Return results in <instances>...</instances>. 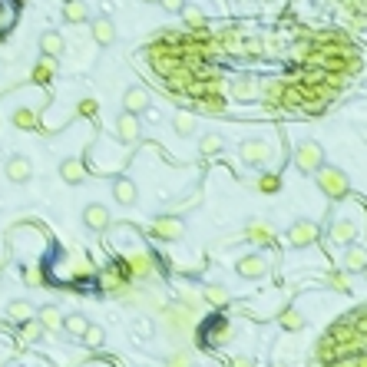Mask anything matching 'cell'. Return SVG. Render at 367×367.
Returning <instances> with one entry per match:
<instances>
[{"mask_svg": "<svg viewBox=\"0 0 367 367\" xmlns=\"http://www.w3.org/2000/svg\"><path fill=\"white\" fill-rule=\"evenodd\" d=\"M113 195H116L119 206H136V199H139V185L132 182V179H116Z\"/></svg>", "mask_w": 367, "mask_h": 367, "instance_id": "cell-21", "label": "cell"}, {"mask_svg": "<svg viewBox=\"0 0 367 367\" xmlns=\"http://www.w3.org/2000/svg\"><path fill=\"white\" fill-rule=\"evenodd\" d=\"M328 238H331V245H335V249H347V245H354L357 225L351 222V218H337L335 225H331V232H328Z\"/></svg>", "mask_w": 367, "mask_h": 367, "instance_id": "cell-11", "label": "cell"}, {"mask_svg": "<svg viewBox=\"0 0 367 367\" xmlns=\"http://www.w3.org/2000/svg\"><path fill=\"white\" fill-rule=\"evenodd\" d=\"M275 238H278V232L265 218H249L245 228H242V242H251V245H271Z\"/></svg>", "mask_w": 367, "mask_h": 367, "instance_id": "cell-6", "label": "cell"}, {"mask_svg": "<svg viewBox=\"0 0 367 367\" xmlns=\"http://www.w3.org/2000/svg\"><path fill=\"white\" fill-rule=\"evenodd\" d=\"M225 149V139H222V136H218V132H206V136H202V139H199V152H202V156H218V152Z\"/></svg>", "mask_w": 367, "mask_h": 367, "instance_id": "cell-32", "label": "cell"}, {"mask_svg": "<svg viewBox=\"0 0 367 367\" xmlns=\"http://www.w3.org/2000/svg\"><path fill=\"white\" fill-rule=\"evenodd\" d=\"M63 20L66 23L89 20V4H87V0H63Z\"/></svg>", "mask_w": 367, "mask_h": 367, "instance_id": "cell-23", "label": "cell"}, {"mask_svg": "<svg viewBox=\"0 0 367 367\" xmlns=\"http://www.w3.org/2000/svg\"><path fill=\"white\" fill-rule=\"evenodd\" d=\"M146 4H159V0H146Z\"/></svg>", "mask_w": 367, "mask_h": 367, "instance_id": "cell-45", "label": "cell"}, {"mask_svg": "<svg viewBox=\"0 0 367 367\" xmlns=\"http://www.w3.org/2000/svg\"><path fill=\"white\" fill-rule=\"evenodd\" d=\"M149 235L159 238V242H179L185 235V222L179 216H169V212H162L149 222Z\"/></svg>", "mask_w": 367, "mask_h": 367, "instance_id": "cell-3", "label": "cell"}, {"mask_svg": "<svg viewBox=\"0 0 367 367\" xmlns=\"http://www.w3.org/2000/svg\"><path fill=\"white\" fill-rule=\"evenodd\" d=\"M76 113H80V116H87V119H97L99 116V103L93 97L80 99V103H76Z\"/></svg>", "mask_w": 367, "mask_h": 367, "instance_id": "cell-38", "label": "cell"}, {"mask_svg": "<svg viewBox=\"0 0 367 367\" xmlns=\"http://www.w3.org/2000/svg\"><path fill=\"white\" fill-rule=\"evenodd\" d=\"M126 275L136 281H149L156 275V259L149 251H130L126 255Z\"/></svg>", "mask_w": 367, "mask_h": 367, "instance_id": "cell-7", "label": "cell"}, {"mask_svg": "<svg viewBox=\"0 0 367 367\" xmlns=\"http://www.w3.org/2000/svg\"><path fill=\"white\" fill-rule=\"evenodd\" d=\"M80 341H83V344H87L89 351H97V347L106 344V331H103L99 324H89V328H87V335L80 337Z\"/></svg>", "mask_w": 367, "mask_h": 367, "instance_id": "cell-36", "label": "cell"}, {"mask_svg": "<svg viewBox=\"0 0 367 367\" xmlns=\"http://www.w3.org/2000/svg\"><path fill=\"white\" fill-rule=\"evenodd\" d=\"M271 156V146L265 139H245L238 142V159L245 162V166H265Z\"/></svg>", "mask_w": 367, "mask_h": 367, "instance_id": "cell-8", "label": "cell"}, {"mask_svg": "<svg viewBox=\"0 0 367 367\" xmlns=\"http://www.w3.org/2000/svg\"><path fill=\"white\" fill-rule=\"evenodd\" d=\"M347 7H351V11H357V13H364V17H367V0H347Z\"/></svg>", "mask_w": 367, "mask_h": 367, "instance_id": "cell-40", "label": "cell"}, {"mask_svg": "<svg viewBox=\"0 0 367 367\" xmlns=\"http://www.w3.org/2000/svg\"><path fill=\"white\" fill-rule=\"evenodd\" d=\"M30 175H33V166L27 156H13L11 162H7V179H11L13 185H23V182H30Z\"/></svg>", "mask_w": 367, "mask_h": 367, "instance_id": "cell-15", "label": "cell"}, {"mask_svg": "<svg viewBox=\"0 0 367 367\" xmlns=\"http://www.w3.org/2000/svg\"><path fill=\"white\" fill-rule=\"evenodd\" d=\"M199 109L209 113V116H222V113L228 109V103H225L222 93H206V97H199Z\"/></svg>", "mask_w": 367, "mask_h": 367, "instance_id": "cell-27", "label": "cell"}, {"mask_svg": "<svg viewBox=\"0 0 367 367\" xmlns=\"http://www.w3.org/2000/svg\"><path fill=\"white\" fill-rule=\"evenodd\" d=\"M341 268H344L347 275H361V271L367 268V249H361V245H347L344 259H341Z\"/></svg>", "mask_w": 367, "mask_h": 367, "instance_id": "cell-14", "label": "cell"}, {"mask_svg": "<svg viewBox=\"0 0 367 367\" xmlns=\"http://www.w3.org/2000/svg\"><path fill=\"white\" fill-rule=\"evenodd\" d=\"M361 275H364V281H367V268H364V271H361Z\"/></svg>", "mask_w": 367, "mask_h": 367, "instance_id": "cell-43", "label": "cell"}, {"mask_svg": "<svg viewBox=\"0 0 367 367\" xmlns=\"http://www.w3.org/2000/svg\"><path fill=\"white\" fill-rule=\"evenodd\" d=\"M228 89H232V97L242 99V103H249L261 93V80L259 76H235V80H228Z\"/></svg>", "mask_w": 367, "mask_h": 367, "instance_id": "cell-10", "label": "cell"}, {"mask_svg": "<svg viewBox=\"0 0 367 367\" xmlns=\"http://www.w3.org/2000/svg\"><path fill=\"white\" fill-rule=\"evenodd\" d=\"M116 139L126 142V146H136V142L142 139L139 116H132V113H119V119H116Z\"/></svg>", "mask_w": 367, "mask_h": 367, "instance_id": "cell-9", "label": "cell"}, {"mask_svg": "<svg viewBox=\"0 0 367 367\" xmlns=\"http://www.w3.org/2000/svg\"><path fill=\"white\" fill-rule=\"evenodd\" d=\"M87 328H89L87 314H66V318H63V331L70 337H83V335H87Z\"/></svg>", "mask_w": 367, "mask_h": 367, "instance_id": "cell-28", "label": "cell"}, {"mask_svg": "<svg viewBox=\"0 0 367 367\" xmlns=\"http://www.w3.org/2000/svg\"><path fill=\"white\" fill-rule=\"evenodd\" d=\"M23 285H27V288H33V292H40V288L46 285L44 268H40V265H27V268H23Z\"/></svg>", "mask_w": 367, "mask_h": 367, "instance_id": "cell-34", "label": "cell"}, {"mask_svg": "<svg viewBox=\"0 0 367 367\" xmlns=\"http://www.w3.org/2000/svg\"><path fill=\"white\" fill-rule=\"evenodd\" d=\"M30 76H33V83H50V80L56 76V60H50V56H40V60L33 63Z\"/></svg>", "mask_w": 367, "mask_h": 367, "instance_id": "cell-25", "label": "cell"}, {"mask_svg": "<svg viewBox=\"0 0 367 367\" xmlns=\"http://www.w3.org/2000/svg\"><path fill=\"white\" fill-rule=\"evenodd\" d=\"M268 259L261 255V251H251V255H242V259L235 261V275L238 278H245V281H259L268 275Z\"/></svg>", "mask_w": 367, "mask_h": 367, "instance_id": "cell-5", "label": "cell"}, {"mask_svg": "<svg viewBox=\"0 0 367 367\" xmlns=\"http://www.w3.org/2000/svg\"><path fill=\"white\" fill-rule=\"evenodd\" d=\"M232 367H255V364H251L249 357H235V361H232Z\"/></svg>", "mask_w": 367, "mask_h": 367, "instance_id": "cell-42", "label": "cell"}, {"mask_svg": "<svg viewBox=\"0 0 367 367\" xmlns=\"http://www.w3.org/2000/svg\"><path fill=\"white\" fill-rule=\"evenodd\" d=\"M255 192H261V195L281 192V175L278 173H261L259 179H255Z\"/></svg>", "mask_w": 367, "mask_h": 367, "instance_id": "cell-30", "label": "cell"}, {"mask_svg": "<svg viewBox=\"0 0 367 367\" xmlns=\"http://www.w3.org/2000/svg\"><path fill=\"white\" fill-rule=\"evenodd\" d=\"M11 123H13V126H17L20 132H37V130H40V116H37L30 106H17V109H13Z\"/></svg>", "mask_w": 367, "mask_h": 367, "instance_id": "cell-19", "label": "cell"}, {"mask_svg": "<svg viewBox=\"0 0 367 367\" xmlns=\"http://www.w3.org/2000/svg\"><path fill=\"white\" fill-rule=\"evenodd\" d=\"M314 175H318V189H321L331 202H341V199L351 195V179H347L344 169H337V166H321Z\"/></svg>", "mask_w": 367, "mask_h": 367, "instance_id": "cell-1", "label": "cell"}, {"mask_svg": "<svg viewBox=\"0 0 367 367\" xmlns=\"http://www.w3.org/2000/svg\"><path fill=\"white\" fill-rule=\"evenodd\" d=\"M60 175H63L66 185H83V179H87V162L83 159H63Z\"/></svg>", "mask_w": 367, "mask_h": 367, "instance_id": "cell-18", "label": "cell"}, {"mask_svg": "<svg viewBox=\"0 0 367 367\" xmlns=\"http://www.w3.org/2000/svg\"><path fill=\"white\" fill-rule=\"evenodd\" d=\"M152 106L149 93L142 87H130L126 93H123V113H132V116H139V113H146V109Z\"/></svg>", "mask_w": 367, "mask_h": 367, "instance_id": "cell-13", "label": "cell"}, {"mask_svg": "<svg viewBox=\"0 0 367 367\" xmlns=\"http://www.w3.org/2000/svg\"><path fill=\"white\" fill-rule=\"evenodd\" d=\"M136 328H139V335H142V337H149V335H152V324L146 321V318H142V321L136 324Z\"/></svg>", "mask_w": 367, "mask_h": 367, "instance_id": "cell-41", "label": "cell"}, {"mask_svg": "<svg viewBox=\"0 0 367 367\" xmlns=\"http://www.w3.org/2000/svg\"><path fill=\"white\" fill-rule=\"evenodd\" d=\"M275 367H292V364H275Z\"/></svg>", "mask_w": 367, "mask_h": 367, "instance_id": "cell-44", "label": "cell"}, {"mask_svg": "<svg viewBox=\"0 0 367 367\" xmlns=\"http://www.w3.org/2000/svg\"><path fill=\"white\" fill-rule=\"evenodd\" d=\"M292 162H294V169H298V173L314 175V173H318V169L324 166V149H321V142H314V139L298 142V146H294Z\"/></svg>", "mask_w": 367, "mask_h": 367, "instance_id": "cell-2", "label": "cell"}, {"mask_svg": "<svg viewBox=\"0 0 367 367\" xmlns=\"http://www.w3.org/2000/svg\"><path fill=\"white\" fill-rule=\"evenodd\" d=\"M182 20H185V30H202V27H209L206 13L199 11L195 4H185L182 7Z\"/></svg>", "mask_w": 367, "mask_h": 367, "instance_id": "cell-29", "label": "cell"}, {"mask_svg": "<svg viewBox=\"0 0 367 367\" xmlns=\"http://www.w3.org/2000/svg\"><path fill=\"white\" fill-rule=\"evenodd\" d=\"M162 367H195V354L189 351V347H179V351H173V354L166 357V364Z\"/></svg>", "mask_w": 367, "mask_h": 367, "instance_id": "cell-35", "label": "cell"}, {"mask_svg": "<svg viewBox=\"0 0 367 367\" xmlns=\"http://www.w3.org/2000/svg\"><path fill=\"white\" fill-rule=\"evenodd\" d=\"M7 318H11L13 324H23V321H30V318H37V311H33V304H30V301L17 298V301L7 304Z\"/></svg>", "mask_w": 367, "mask_h": 367, "instance_id": "cell-26", "label": "cell"}, {"mask_svg": "<svg viewBox=\"0 0 367 367\" xmlns=\"http://www.w3.org/2000/svg\"><path fill=\"white\" fill-rule=\"evenodd\" d=\"M173 130L179 132V136H192V132H195V116H192V113H185V109H182V113H175Z\"/></svg>", "mask_w": 367, "mask_h": 367, "instance_id": "cell-37", "label": "cell"}, {"mask_svg": "<svg viewBox=\"0 0 367 367\" xmlns=\"http://www.w3.org/2000/svg\"><path fill=\"white\" fill-rule=\"evenodd\" d=\"M20 344H37L40 337H44V328H40V321L37 318H30V321H23L20 324Z\"/></svg>", "mask_w": 367, "mask_h": 367, "instance_id": "cell-33", "label": "cell"}, {"mask_svg": "<svg viewBox=\"0 0 367 367\" xmlns=\"http://www.w3.org/2000/svg\"><path fill=\"white\" fill-rule=\"evenodd\" d=\"M37 321H40V328L50 331V335H60V331H63V314H60L56 304H44V308L37 311Z\"/></svg>", "mask_w": 367, "mask_h": 367, "instance_id": "cell-16", "label": "cell"}, {"mask_svg": "<svg viewBox=\"0 0 367 367\" xmlns=\"http://www.w3.org/2000/svg\"><path fill=\"white\" fill-rule=\"evenodd\" d=\"M278 324L288 331V335H298V331H304V324H308V318H304L298 308H285L278 318Z\"/></svg>", "mask_w": 367, "mask_h": 367, "instance_id": "cell-24", "label": "cell"}, {"mask_svg": "<svg viewBox=\"0 0 367 367\" xmlns=\"http://www.w3.org/2000/svg\"><path fill=\"white\" fill-rule=\"evenodd\" d=\"M89 30H93V40H97L99 46L116 44V27H113V20H109V17H97Z\"/></svg>", "mask_w": 367, "mask_h": 367, "instance_id": "cell-20", "label": "cell"}, {"mask_svg": "<svg viewBox=\"0 0 367 367\" xmlns=\"http://www.w3.org/2000/svg\"><path fill=\"white\" fill-rule=\"evenodd\" d=\"M324 285L331 288V292H351V275L344 268H335L324 275Z\"/></svg>", "mask_w": 367, "mask_h": 367, "instance_id": "cell-31", "label": "cell"}, {"mask_svg": "<svg viewBox=\"0 0 367 367\" xmlns=\"http://www.w3.org/2000/svg\"><path fill=\"white\" fill-rule=\"evenodd\" d=\"M162 4V11H169V13H182L185 7V0H159Z\"/></svg>", "mask_w": 367, "mask_h": 367, "instance_id": "cell-39", "label": "cell"}, {"mask_svg": "<svg viewBox=\"0 0 367 367\" xmlns=\"http://www.w3.org/2000/svg\"><path fill=\"white\" fill-rule=\"evenodd\" d=\"M364 209H367V202H364Z\"/></svg>", "mask_w": 367, "mask_h": 367, "instance_id": "cell-46", "label": "cell"}, {"mask_svg": "<svg viewBox=\"0 0 367 367\" xmlns=\"http://www.w3.org/2000/svg\"><path fill=\"white\" fill-rule=\"evenodd\" d=\"M83 225H87L89 232H106V228L113 225V216H109V209H106V206L93 202V206L83 209Z\"/></svg>", "mask_w": 367, "mask_h": 367, "instance_id": "cell-12", "label": "cell"}, {"mask_svg": "<svg viewBox=\"0 0 367 367\" xmlns=\"http://www.w3.org/2000/svg\"><path fill=\"white\" fill-rule=\"evenodd\" d=\"M202 301L209 308H225V304H232V292H228L225 285H206L202 288Z\"/></svg>", "mask_w": 367, "mask_h": 367, "instance_id": "cell-22", "label": "cell"}, {"mask_svg": "<svg viewBox=\"0 0 367 367\" xmlns=\"http://www.w3.org/2000/svg\"><path fill=\"white\" fill-rule=\"evenodd\" d=\"M318 222H311V218H298V222H292V228L285 232V242L292 245V249H308V245H314L318 242Z\"/></svg>", "mask_w": 367, "mask_h": 367, "instance_id": "cell-4", "label": "cell"}, {"mask_svg": "<svg viewBox=\"0 0 367 367\" xmlns=\"http://www.w3.org/2000/svg\"><path fill=\"white\" fill-rule=\"evenodd\" d=\"M40 54L50 56V60H60V56L66 54V40L56 30H46L44 37H40Z\"/></svg>", "mask_w": 367, "mask_h": 367, "instance_id": "cell-17", "label": "cell"}]
</instances>
